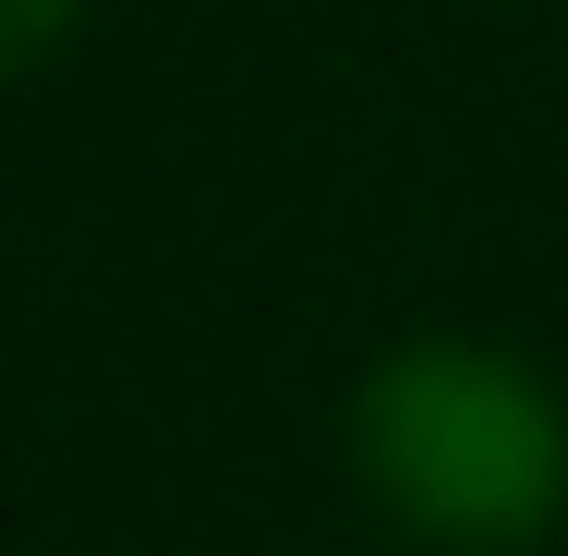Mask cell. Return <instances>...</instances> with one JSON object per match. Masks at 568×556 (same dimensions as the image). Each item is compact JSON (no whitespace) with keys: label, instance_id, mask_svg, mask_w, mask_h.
I'll use <instances>...</instances> for the list:
<instances>
[{"label":"cell","instance_id":"obj_1","mask_svg":"<svg viewBox=\"0 0 568 556\" xmlns=\"http://www.w3.org/2000/svg\"><path fill=\"white\" fill-rule=\"evenodd\" d=\"M351 447H363V484L387 496V520H412L436 545H520L568 496L557 400L496 351H399V363H375V387L351 412Z\"/></svg>","mask_w":568,"mask_h":556},{"label":"cell","instance_id":"obj_2","mask_svg":"<svg viewBox=\"0 0 568 556\" xmlns=\"http://www.w3.org/2000/svg\"><path fill=\"white\" fill-rule=\"evenodd\" d=\"M61 12H73V0H0V73H12V61H37V49L61 37Z\"/></svg>","mask_w":568,"mask_h":556}]
</instances>
